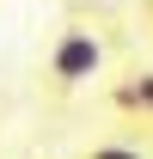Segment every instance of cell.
Instances as JSON below:
<instances>
[{
    "label": "cell",
    "mask_w": 153,
    "mask_h": 159,
    "mask_svg": "<svg viewBox=\"0 0 153 159\" xmlns=\"http://www.w3.org/2000/svg\"><path fill=\"white\" fill-rule=\"evenodd\" d=\"M98 67H104V43H98V31L67 25V31L55 37V49H49V80H55L61 92H74V86H86V80H98Z\"/></svg>",
    "instance_id": "obj_1"
},
{
    "label": "cell",
    "mask_w": 153,
    "mask_h": 159,
    "mask_svg": "<svg viewBox=\"0 0 153 159\" xmlns=\"http://www.w3.org/2000/svg\"><path fill=\"white\" fill-rule=\"evenodd\" d=\"M110 104L129 110V116H153V67H147V74H129V80L110 92Z\"/></svg>",
    "instance_id": "obj_2"
},
{
    "label": "cell",
    "mask_w": 153,
    "mask_h": 159,
    "mask_svg": "<svg viewBox=\"0 0 153 159\" xmlns=\"http://www.w3.org/2000/svg\"><path fill=\"white\" fill-rule=\"evenodd\" d=\"M86 159H141V147H92Z\"/></svg>",
    "instance_id": "obj_3"
}]
</instances>
